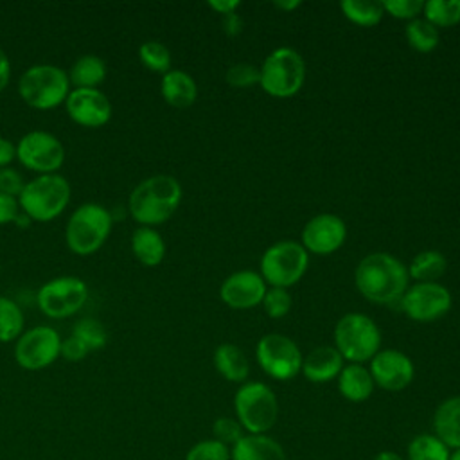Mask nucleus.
Listing matches in <instances>:
<instances>
[{
	"mask_svg": "<svg viewBox=\"0 0 460 460\" xmlns=\"http://www.w3.org/2000/svg\"><path fill=\"white\" fill-rule=\"evenodd\" d=\"M309 264L307 250L295 241L271 244L261 259V277L271 288H288L300 280Z\"/></svg>",
	"mask_w": 460,
	"mask_h": 460,
	"instance_id": "9",
	"label": "nucleus"
},
{
	"mask_svg": "<svg viewBox=\"0 0 460 460\" xmlns=\"http://www.w3.org/2000/svg\"><path fill=\"white\" fill-rule=\"evenodd\" d=\"M341 11L350 22L363 27L376 25L385 13L381 2H372V0H343Z\"/></svg>",
	"mask_w": 460,
	"mask_h": 460,
	"instance_id": "29",
	"label": "nucleus"
},
{
	"mask_svg": "<svg viewBox=\"0 0 460 460\" xmlns=\"http://www.w3.org/2000/svg\"><path fill=\"white\" fill-rule=\"evenodd\" d=\"M374 386L376 383L370 376V370L359 363H350L343 367L338 376L340 394L350 402L367 401L372 395Z\"/></svg>",
	"mask_w": 460,
	"mask_h": 460,
	"instance_id": "22",
	"label": "nucleus"
},
{
	"mask_svg": "<svg viewBox=\"0 0 460 460\" xmlns=\"http://www.w3.org/2000/svg\"><path fill=\"white\" fill-rule=\"evenodd\" d=\"M446 257L440 252L426 250L413 257L408 275L420 282H435L446 271Z\"/></svg>",
	"mask_w": 460,
	"mask_h": 460,
	"instance_id": "28",
	"label": "nucleus"
},
{
	"mask_svg": "<svg viewBox=\"0 0 460 460\" xmlns=\"http://www.w3.org/2000/svg\"><path fill=\"white\" fill-rule=\"evenodd\" d=\"M138 58L146 68L158 74H167L171 70V52L160 41H146L138 49Z\"/></svg>",
	"mask_w": 460,
	"mask_h": 460,
	"instance_id": "33",
	"label": "nucleus"
},
{
	"mask_svg": "<svg viewBox=\"0 0 460 460\" xmlns=\"http://www.w3.org/2000/svg\"><path fill=\"white\" fill-rule=\"evenodd\" d=\"M65 108L68 117L84 128H101L111 117V102L99 88L70 90Z\"/></svg>",
	"mask_w": 460,
	"mask_h": 460,
	"instance_id": "15",
	"label": "nucleus"
},
{
	"mask_svg": "<svg viewBox=\"0 0 460 460\" xmlns=\"http://www.w3.org/2000/svg\"><path fill=\"white\" fill-rule=\"evenodd\" d=\"M381 5L392 16L402 20H415L417 14L424 9V2L420 0H385Z\"/></svg>",
	"mask_w": 460,
	"mask_h": 460,
	"instance_id": "39",
	"label": "nucleus"
},
{
	"mask_svg": "<svg viewBox=\"0 0 460 460\" xmlns=\"http://www.w3.org/2000/svg\"><path fill=\"white\" fill-rule=\"evenodd\" d=\"M374 460H406V458H402L401 455H397L394 451H381L374 456Z\"/></svg>",
	"mask_w": 460,
	"mask_h": 460,
	"instance_id": "47",
	"label": "nucleus"
},
{
	"mask_svg": "<svg viewBox=\"0 0 460 460\" xmlns=\"http://www.w3.org/2000/svg\"><path fill=\"white\" fill-rule=\"evenodd\" d=\"M14 158H16V146L9 138L0 137V169L7 167Z\"/></svg>",
	"mask_w": 460,
	"mask_h": 460,
	"instance_id": "44",
	"label": "nucleus"
},
{
	"mask_svg": "<svg viewBox=\"0 0 460 460\" xmlns=\"http://www.w3.org/2000/svg\"><path fill=\"white\" fill-rule=\"evenodd\" d=\"M23 331V313L9 296H0V341H13Z\"/></svg>",
	"mask_w": 460,
	"mask_h": 460,
	"instance_id": "31",
	"label": "nucleus"
},
{
	"mask_svg": "<svg viewBox=\"0 0 460 460\" xmlns=\"http://www.w3.org/2000/svg\"><path fill=\"white\" fill-rule=\"evenodd\" d=\"M181 201V185L169 174H155L142 180L129 194V214L142 226L167 221Z\"/></svg>",
	"mask_w": 460,
	"mask_h": 460,
	"instance_id": "2",
	"label": "nucleus"
},
{
	"mask_svg": "<svg viewBox=\"0 0 460 460\" xmlns=\"http://www.w3.org/2000/svg\"><path fill=\"white\" fill-rule=\"evenodd\" d=\"M208 5L217 11L219 14H228V13H234L237 7H239V0H210Z\"/></svg>",
	"mask_w": 460,
	"mask_h": 460,
	"instance_id": "46",
	"label": "nucleus"
},
{
	"mask_svg": "<svg viewBox=\"0 0 460 460\" xmlns=\"http://www.w3.org/2000/svg\"><path fill=\"white\" fill-rule=\"evenodd\" d=\"M347 235L345 223L334 214H318L302 230V246L313 253L325 255L336 252Z\"/></svg>",
	"mask_w": 460,
	"mask_h": 460,
	"instance_id": "17",
	"label": "nucleus"
},
{
	"mask_svg": "<svg viewBox=\"0 0 460 460\" xmlns=\"http://www.w3.org/2000/svg\"><path fill=\"white\" fill-rule=\"evenodd\" d=\"M408 43L419 52H429L438 45V29L426 18L410 20L404 29Z\"/></svg>",
	"mask_w": 460,
	"mask_h": 460,
	"instance_id": "30",
	"label": "nucleus"
},
{
	"mask_svg": "<svg viewBox=\"0 0 460 460\" xmlns=\"http://www.w3.org/2000/svg\"><path fill=\"white\" fill-rule=\"evenodd\" d=\"M90 350L86 349V345L79 338H75L74 334L68 336L66 340H61L59 356H63L66 361H81V359H84V356Z\"/></svg>",
	"mask_w": 460,
	"mask_h": 460,
	"instance_id": "41",
	"label": "nucleus"
},
{
	"mask_svg": "<svg viewBox=\"0 0 460 460\" xmlns=\"http://www.w3.org/2000/svg\"><path fill=\"white\" fill-rule=\"evenodd\" d=\"M334 345L343 359L361 365L379 352L381 332L367 314L349 313L336 323Z\"/></svg>",
	"mask_w": 460,
	"mask_h": 460,
	"instance_id": "7",
	"label": "nucleus"
},
{
	"mask_svg": "<svg viewBox=\"0 0 460 460\" xmlns=\"http://www.w3.org/2000/svg\"><path fill=\"white\" fill-rule=\"evenodd\" d=\"M426 20L435 27H449L460 22V0H429L424 4Z\"/></svg>",
	"mask_w": 460,
	"mask_h": 460,
	"instance_id": "32",
	"label": "nucleus"
},
{
	"mask_svg": "<svg viewBox=\"0 0 460 460\" xmlns=\"http://www.w3.org/2000/svg\"><path fill=\"white\" fill-rule=\"evenodd\" d=\"M18 198L0 192V225L13 223L18 217Z\"/></svg>",
	"mask_w": 460,
	"mask_h": 460,
	"instance_id": "42",
	"label": "nucleus"
},
{
	"mask_svg": "<svg viewBox=\"0 0 460 460\" xmlns=\"http://www.w3.org/2000/svg\"><path fill=\"white\" fill-rule=\"evenodd\" d=\"M225 79L234 88H248L257 83L261 84V68L250 63H237L226 70Z\"/></svg>",
	"mask_w": 460,
	"mask_h": 460,
	"instance_id": "38",
	"label": "nucleus"
},
{
	"mask_svg": "<svg viewBox=\"0 0 460 460\" xmlns=\"http://www.w3.org/2000/svg\"><path fill=\"white\" fill-rule=\"evenodd\" d=\"M74 336L79 338L88 350H97L106 345L108 334L104 325L95 318H81L74 325Z\"/></svg>",
	"mask_w": 460,
	"mask_h": 460,
	"instance_id": "34",
	"label": "nucleus"
},
{
	"mask_svg": "<svg viewBox=\"0 0 460 460\" xmlns=\"http://www.w3.org/2000/svg\"><path fill=\"white\" fill-rule=\"evenodd\" d=\"M185 460H230V447L216 438H205L187 451Z\"/></svg>",
	"mask_w": 460,
	"mask_h": 460,
	"instance_id": "35",
	"label": "nucleus"
},
{
	"mask_svg": "<svg viewBox=\"0 0 460 460\" xmlns=\"http://www.w3.org/2000/svg\"><path fill=\"white\" fill-rule=\"evenodd\" d=\"M408 270L394 255L377 252L361 259L356 268V286L374 304L399 302L408 289Z\"/></svg>",
	"mask_w": 460,
	"mask_h": 460,
	"instance_id": "1",
	"label": "nucleus"
},
{
	"mask_svg": "<svg viewBox=\"0 0 460 460\" xmlns=\"http://www.w3.org/2000/svg\"><path fill=\"white\" fill-rule=\"evenodd\" d=\"M433 435L449 449L460 447V395L442 401L433 413Z\"/></svg>",
	"mask_w": 460,
	"mask_h": 460,
	"instance_id": "21",
	"label": "nucleus"
},
{
	"mask_svg": "<svg viewBox=\"0 0 460 460\" xmlns=\"http://www.w3.org/2000/svg\"><path fill=\"white\" fill-rule=\"evenodd\" d=\"M230 460H288L284 447L270 435L246 433L230 447Z\"/></svg>",
	"mask_w": 460,
	"mask_h": 460,
	"instance_id": "20",
	"label": "nucleus"
},
{
	"mask_svg": "<svg viewBox=\"0 0 460 460\" xmlns=\"http://www.w3.org/2000/svg\"><path fill=\"white\" fill-rule=\"evenodd\" d=\"M291 302H293L291 295L286 288H270V289H266L261 304L264 305V311L268 313V316L282 318L289 313Z\"/></svg>",
	"mask_w": 460,
	"mask_h": 460,
	"instance_id": "36",
	"label": "nucleus"
},
{
	"mask_svg": "<svg viewBox=\"0 0 460 460\" xmlns=\"http://www.w3.org/2000/svg\"><path fill=\"white\" fill-rule=\"evenodd\" d=\"M214 365H216V370L232 383L244 381L250 372V363L246 354L232 343H223L216 349Z\"/></svg>",
	"mask_w": 460,
	"mask_h": 460,
	"instance_id": "24",
	"label": "nucleus"
},
{
	"mask_svg": "<svg viewBox=\"0 0 460 460\" xmlns=\"http://www.w3.org/2000/svg\"><path fill=\"white\" fill-rule=\"evenodd\" d=\"M16 158L23 167L34 172L52 174L65 162V147L52 133L34 129L18 140Z\"/></svg>",
	"mask_w": 460,
	"mask_h": 460,
	"instance_id": "11",
	"label": "nucleus"
},
{
	"mask_svg": "<svg viewBox=\"0 0 460 460\" xmlns=\"http://www.w3.org/2000/svg\"><path fill=\"white\" fill-rule=\"evenodd\" d=\"M70 183L65 176L40 174L23 185L18 196V205L31 221H50L59 216L70 201Z\"/></svg>",
	"mask_w": 460,
	"mask_h": 460,
	"instance_id": "3",
	"label": "nucleus"
},
{
	"mask_svg": "<svg viewBox=\"0 0 460 460\" xmlns=\"http://www.w3.org/2000/svg\"><path fill=\"white\" fill-rule=\"evenodd\" d=\"M305 79V63L302 56L282 47L273 50L261 66V86L273 97L295 95Z\"/></svg>",
	"mask_w": 460,
	"mask_h": 460,
	"instance_id": "8",
	"label": "nucleus"
},
{
	"mask_svg": "<svg viewBox=\"0 0 460 460\" xmlns=\"http://www.w3.org/2000/svg\"><path fill=\"white\" fill-rule=\"evenodd\" d=\"M449 455L451 449L433 433L415 435L406 447L408 460H449Z\"/></svg>",
	"mask_w": 460,
	"mask_h": 460,
	"instance_id": "27",
	"label": "nucleus"
},
{
	"mask_svg": "<svg viewBox=\"0 0 460 460\" xmlns=\"http://www.w3.org/2000/svg\"><path fill=\"white\" fill-rule=\"evenodd\" d=\"M343 368V358L331 345H320L302 358V372L313 383H327L340 376Z\"/></svg>",
	"mask_w": 460,
	"mask_h": 460,
	"instance_id": "19",
	"label": "nucleus"
},
{
	"mask_svg": "<svg viewBox=\"0 0 460 460\" xmlns=\"http://www.w3.org/2000/svg\"><path fill=\"white\" fill-rule=\"evenodd\" d=\"M449 460H460V447L453 449V453L449 455Z\"/></svg>",
	"mask_w": 460,
	"mask_h": 460,
	"instance_id": "49",
	"label": "nucleus"
},
{
	"mask_svg": "<svg viewBox=\"0 0 460 460\" xmlns=\"http://www.w3.org/2000/svg\"><path fill=\"white\" fill-rule=\"evenodd\" d=\"M370 376L377 386L388 392L404 390L413 379V363L401 350L385 349L370 359Z\"/></svg>",
	"mask_w": 460,
	"mask_h": 460,
	"instance_id": "16",
	"label": "nucleus"
},
{
	"mask_svg": "<svg viewBox=\"0 0 460 460\" xmlns=\"http://www.w3.org/2000/svg\"><path fill=\"white\" fill-rule=\"evenodd\" d=\"M401 307L411 320L433 322L449 311L451 295L437 282H419L404 291Z\"/></svg>",
	"mask_w": 460,
	"mask_h": 460,
	"instance_id": "14",
	"label": "nucleus"
},
{
	"mask_svg": "<svg viewBox=\"0 0 460 460\" xmlns=\"http://www.w3.org/2000/svg\"><path fill=\"white\" fill-rule=\"evenodd\" d=\"M221 25L228 36H237L243 31V18L234 11V13H228L223 16Z\"/></svg>",
	"mask_w": 460,
	"mask_h": 460,
	"instance_id": "43",
	"label": "nucleus"
},
{
	"mask_svg": "<svg viewBox=\"0 0 460 460\" xmlns=\"http://www.w3.org/2000/svg\"><path fill=\"white\" fill-rule=\"evenodd\" d=\"M257 361L273 379L288 381L302 368V354L293 340L282 334H266L257 343Z\"/></svg>",
	"mask_w": 460,
	"mask_h": 460,
	"instance_id": "12",
	"label": "nucleus"
},
{
	"mask_svg": "<svg viewBox=\"0 0 460 460\" xmlns=\"http://www.w3.org/2000/svg\"><path fill=\"white\" fill-rule=\"evenodd\" d=\"M300 5L298 0H291V2H275V7L282 9V11H289V9H296Z\"/></svg>",
	"mask_w": 460,
	"mask_h": 460,
	"instance_id": "48",
	"label": "nucleus"
},
{
	"mask_svg": "<svg viewBox=\"0 0 460 460\" xmlns=\"http://www.w3.org/2000/svg\"><path fill=\"white\" fill-rule=\"evenodd\" d=\"M11 79V61L7 54L0 49V92L9 84Z\"/></svg>",
	"mask_w": 460,
	"mask_h": 460,
	"instance_id": "45",
	"label": "nucleus"
},
{
	"mask_svg": "<svg viewBox=\"0 0 460 460\" xmlns=\"http://www.w3.org/2000/svg\"><path fill=\"white\" fill-rule=\"evenodd\" d=\"M74 88H97L106 77V65L95 54L79 56L66 72Z\"/></svg>",
	"mask_w": 460,
	"mask_h": 460,
	"instance_id": "26",
	"label": "nucleus"
},
{
	"mask_svg": "<svg viewBox=\"0 0 460 460\" xmlns=\"http://www.w3.org/2000/svg\"><path fill=\"white\" fill-rule=\"evenodd\" d=\"M235 419L246 433L264 435L279 419V401L273 390L261 383H244L234 397Z\"/></svg>",
	"mask_w": 460,
	"mask_h": 460,
	"instance_id": "5",
	"label": "nucleus"
},
{
	"mask_svg": "<svg viewBox=\"0 0 460 460\" xmlns=\"http://www.w3.org/2000/svg\"><path fill=\"white\" fill-rule=\"evenodd\" d=\"M212 435L217 442L232 447L235 446L244 435L246 431L243 429V426L237 422V419L232 417H219L214 420L212 424Z\"/></svg>",
	"mask_w": 460,
	"mask_h": 460,
	"instance_id": "37",
	"label": "nucleus"
},
{
	"mask_svg": "<svg viewBox=\"0 0 460 460\" xmlns=\"http://www.w3.org/2000/svg\"><path fill=\"white\" fill-rule=\"evenodd\" d=\"M162 97L174 108H187L196 101L198 86L196 81L183 70H169L162 77L160 84Z\"/></svg>",
	"mask_w": 460,
	"mask_h": 460,
	"instance_id": "23",
	"label": "nucleus"
},
{
	"mask_svg": "<svg viewBox=\"0 0 460 460\" xmlns=\"http://www.w3.org/2000/svg\"><path fill=\"white\" fill-rule=\"evenodd\" d=\"M266 293L264 279L250 270L232 273L221 286V298L226 305L234 309L255 307L262 302Z\"/></svg>",
	"mask_w": 460,
	"mask_h": 460,
	"instance_id": "18",
	"label": "nucleus"
},
{
	"mask_svg": "<svg viewBox=\"0 0 460 460\" xmlns=\"http://www.w3.org/2000/svg\"><path fill=\"white\" fill-rule=\"evenodd\" d=\"M23 178L18 171L11 169V167H4L0 169V192L7 194V196H20V192L23 190Z\"/></svg>",
	"mask_w": 460,
	"mask_h": 460,
	"instance_id": "40",
	"label": "nucleus"
},
{
	"mask_svg": "<svg viewBox=\"0 0 460 460\" xmlns=\"http://www.w3.org/2000/svg\"><path fill=\"white\" fill-rule=\"evenodd\" d=\"M61 350V338L56 329L38 325L23 332L14 345V359L25 370H40L54 363Z\"/></svg>",
	"mask_w": 460,
	"mask_h": 460,
	"instance_id": "13",
	"label": "nucleus"
},
{
	"mask_svg": "<svg viewBox=\"0 0 460 460\" xmlns=\"http://www.w3.org/2000/svg\"><path fill=\"white\" fill-rule=\"evenodd\" d=\"M131 250L144 266H156L165 255V243L151 226H138L131 235Z\"/></svg>",
	"mask_w": 460,
	"mask_h": 460,
	"instance_id": "25",
	"label": "nucleus"
},
{
	"mask_svg": "<svg viewBox=\"0 0 460 460\" xmlns=\"http://www.w3.org/2000/svg\"><path fill=\"white\" fill-rule=\"evenodd\" d=\"M20 97L36 110H50L66 101L70 93L68 74L56 65H32L18 81Z\"/></svg>",
	"mask_w": 460,
	"mask_h": 460,
	"instance_id": "6",
	"label": "nucleus"
},
{
	"mask_svg": "<svg viewBox=\"0 0 460 460\" xmlns=\"http://www.w3.org/2000/svg\"><path fill=\"white\" fill-rule=\"evenodd\" d=\"M113 216L99 203H83L68 217L65 228L66 246L77 255L97 252L110 235Z\"/></svg>",
	"mask_w": 460,
	"mask_h": 460,
	"instance_id": "4",
	"label": "nucleus"
},
{
	"mask_svg": "<svg viewBox=\"0 0 460 460\" xmlns=\"http://www.w3.org/2000/svg\"><path fill=\"white\" fill-rule=\"evenodd\" d=\"M88 298L86 282L79 277H58L45 282L36 296L38 307L50 318H66L77 313Z\"/></svg>",
	"mask_w": 460,
	"mask_h": 460,
	"instance_id": "10",
	"label": "nucleus"
}]
</instances>
